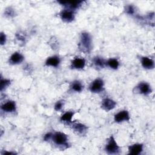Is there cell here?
I'll return each instance as SVG.
<instances>
[{"label":"cell","mask_w":155,"mask_h":155,"mask_svg":"<svg viewBox=\"0 0 155 155\" xmlns=\"http://www.w3.org/2000/svg\"><path fill=\"white\" fill-rule=\"evenodd\" d=\"M91 38L87 32H83L81 35L79 48L84 53H88L91 50Z\"/></svg>","instance_id":"6da1fadb"},{"label":"cell","mask_w":155,"mask_h":155,"mask_svg":"<svg viewBox=\"0 0 155 155\" xmlns=\"http://www.w3.org/2000/svg\"><path fill=\"white\" fill-rule=\"evenodd\" d=\"M51 140L54 143L58 146L65 147V148L68 147V136L64 133L60 131L55 132L53 134Z\"/></svg>","instance_id":"7a4b0ae2"},{"label":"cell","mask_w":155,"mask_h":155,"mask_svg":"<svg viewBox=\"0 0 155 155\" xmlns=\"http://www.w3.org/2000/svg\"><path fill=\"white\" fill-rule=\"evenodd\" d=\"M105 150L108 154H118L120 152V147L116 142L114 137L111 136L107 140L105 147Z\"/></svg>","instance_id":"3957f363"},{"label":"cell","mask_w":155,"mask_h":155,"mask_svg":"<svg viewBox=\"0 0 155 155\" xmlns=\"http://www.w3.org/2000/svg\"><path fill=\"white\" fill-rule=\"evenodd\" d=\"M104 81L102 79L97 78L94 80L90 84L89 88L93 93H100L104 90Z\"/></svg>","instance_id":"277c9868"},{"label":"cell","mask_w":155,"mask_h":155,"mask_svg":"<svg viewBox=\"0 0 155 155\" xmlns=\"http://www.w3.org/2000/svg\"><path fill=\"white\" fill-rule=\"evenodd\" d=\"M60 16L62 21L67 22H71L74 19V12L68 8L63 10L60 13Z\"/></svg>","instance_id":"5b68a950"},{"label":"cell","mask_w":155,"mask_h":155,"mask_svg":"<svg viewBox=\"0 0 155 155\" xmlns=\"http://www.w3.org/2000/svg\"><path fill=\"white\" fill-rule=\"evenodd\" d=\"M114 119L116 122L118 123L123 121H128L130 120L129 113L127 110L120 111L114 115Z\"/></svg>","instance_id":"8992f818"},{"label":"cell","mask_w":155,"mask_h":155,"mask_svg":"<svg viewBox=\"0 0 155 155\" xmlns=\"http://www.w3.org/2000/svg\"><path fill=\"white\" fill-rule=\"evenodd\" d=\"M116 105V102L110 98H105L102 101L101 107L106 111L113 110Z\"/></svg>","instance_id":"52a82bcc"},{"label":"cell","mask_w":155,"mask_h":155,"mask_svg":"<svg viewBox=\"0 0 155 155\" xmlns=\"http://www.w3.org/2000/svg\"><path fill=\"white\" fill-rule=\"evenodd\" d=\"M1 110L7 113H12L15 112L16 110V105L15 101H8L5 103H4L1 107Z\"/></svg>","instance_id":"ba28073f"},{"label":"cell","mask_w":155,"mask_h":155,"mask_svg":"<svg viewBox=\"0 0 155 155\" xmlns=\"http://www.w3.org/2000/svg\"><path fill=\"white\" fill-rule=\"evenodd\" d=\"M61 4L67 7L70 10H75L78 8L82 3V1H58Z\"/></svg>","instance_id":"9c48e42d"},{"label":"cell","mask_w":155,"mask_h":155,"mask_svg":"<svg viewBox=\"0 0 155 155\" xmlns=\"http://www.w3.org/2000/svg\"><path fill=\"white\" fill-rule=\"evenodd\" d=\"M138 91L142 94L148 95L151 93V88L150 85L147 82H140L137 86Z\"/></svg>","instance_id":"30bf717a"},{"label":"cell","mask_w":155,"mask_h":155,"mask_svg":"<svg viewBox=\"0 0 155 155\" xmlns=\"http://www.w3.org/2000/svg\"><path fill=\"white\" fill-rule=\"evenodd\" d=\"M85 65V60L84 58H74L71 64V67L73 69H82Z\"/></svg>","instance_id":"8fae6325"},{"label":"cell","mask_w":155,"mask_h":155,"mask_svg":"<svg viewBox=\"0 0 155 155\" xmlns=\"http://www.w3.org/2000/svg\"><path fill=\"white\" fill-rule=\"evenodd\" d=\"M24 60V56L19 52L13 53L9 59V62L11 64L16 65L21 64Z\"/></svg>","instance_id":"7c38bea8"},{"label":"cell","mask_w":155,"mask_h":155,"mask_svg":"<svg viewBox=\"0 0 155 155\" xmlns=\"http://www.w3.org/2000/svg\"><path fill=\"white\" fill-rule=\"evenodd\" d=\"M143 151V145L140 143H135L128 147L130 154L138 155Z\"/></svg>","instance_id":"4fadbf2b"},{"label":"cell","mask_w":155,"mask_h":155,"mask_svg":"<svg viewBox=\"0 0 155 155\" xmlns=\"http://www.w3.org/2000/svg\"><path fill=\"white\" fill-rule=\"evenodd\" d=\"M141 64L142 67L148 70L153 69L154 67V61L148 57H142L141 58Z\"/></svg>","instance_id":"5bb4252c"},{"label":"cell","mask_w":155,"mask_h":155,"mask_svg":"<svg viewBox=\"0 0 155 155\" xmlns=\"http://www.w3.org/2000/svg\"><path fill=\"white\" fill-rule=\"evenodd\" d=\"M72 129L78 134H84L87 131V127L81 123H73Z\"/></svg>","instance_id":"9a60e30c"},{"label":"cell","mask_w":155,"mask_h":155,"mask_svg":"<svg viewBox=\"0 0 155 155\" xmlns=\"http://www.w3.org/2000/svg\"><path fill=\"white\" fill-rule=\"evenodd\" d=\"M60 63V59L57 56H53L47 58L45 61V65L47 66H51L56 67Z\"/></svg>","instance_id":"2e32d148"},{"label":"cell","mask_w":155,"mask_h":155,"mask_svg":"<svg viewBox=\"0 0 155 155\" xmlns=\"http://www.w3.org/2000/svg\"><path fill=\"white\" fill-rule=\"evenodd\" d=\"M73 114H74L73 112L67 111L61 116L60 120H61V121L64 122H66V123H68V124L71 123V120H72Z\"/></svg>","instance_id":"e0dca14e"},{"label":"cell","mask_w":155,"mask_h":155,"mask_svg":"<svg viewBox=\"0 0 155 155\" xmlns=\"http://www.w3.org/2000/svg\"><path fill=\"white\" fill-rule=\"evenodd\" d=\"M93 64L96 67H99L101 68H104L106 64V62L105 61V60L100 56L94 57L93 58Z\"/></svg>","instance_id":"ac0fdd59"},{"label":"cell","mask_w":155,"mask_h":155,"mask_svg":"<svg viewBox=\"0 0 155 155\" xmlns=\"http://www.w3.org/2000/svg\"><path fill=\"white\" fill-rule=\"evenodd\" d=\"M106 64H107V65L110 67L112 69H117L119 66V62L117 61V59H114V58H110L109 59L107 62H106Z\"/></svg>","instance_id":"d6986e66"},{"label":"cell","mask_w":155,"mask_h":155,"mask_svg":"<svg viewBox=\"0 0 155 155\" xmlns=\"http://www.w3.org/2000/svg\"><path fill=\"white\" fill-rule=\"evenodd\" d=\"M71 89L76 92H81L83 90V85L81 82L75 81L71 84Z\"/></svg>","instance_id":"ffe728a7"},{"label":"cell","mask_w":155,"mask_h":155,"mask_svg":"<svg viewBox=\"0 0 155 155\" xmlns=\"http://www.w3.org/2000/svg\"><path fill=\"white\" fill-rule=\"evenodd\" d=\"M10 80L8 79H1V85H0V90L2 91L5 90L8 85L10 84Z\"/></svg>","instance_id":"44dd1931"},{"label":"cell","mask_w":155,"mask_h":155,"mask_svg":"<svg viewBox=\"0 0 155 155\" xmlns=\"http://www.w3.org/2000/svg\"><path fill=\"white\" fill-rule=\"evenodd\" d=\"M63 105H64V102L62 101H57V102L54 105V110L56 111H59L62 108Z\"/></svg>","instance_id":"7402d4cb"},{"label":"cell","mask_w":155,"mask_h":155,"mask_svg":"<svg viewBox=\"0 0 155 155\" xmlns=\"http://www.w3.org/2000/svg\"><path fill=\"white\" fill-rule=\"evenodd\" d=\"M5 15L6 16H8V17H12V16H13L14 15H15V12H14V10H13L12 8L9 7V8H7V9L5 10Z\"/></svg>","instance_id":"603a6c76"},{"label":"cell","mask_w":155,"mask_h":155,"mask_svg":"<svg viewBox=\"0 0 155 155\" xmlns=\"http://www.w3.org/2000/svg\"><path fill=\"white\" fill-rule=\"evenodd\" d=\"M125 11H126V12H127L128 14H129V15H133V14H134L135 10H134V7H133V5H128V6L126 7Z\"/></svg>","instance_id":"cb8c5ba5"},{"label":"cell","mask_w":155,"mask_h":155,"mask_svg":"<svg viewBox=\"0 0 155 155\" xmlns=\"http://www.w3.org/2000/svg\"><path fill=\"white\" fill-rule=\"evenodd\" d=\"M6 42V36L5 35V33H4L3 32L1 33V37H0V43L1 45H4L5 43Z\"/></svg>","instance_id":"d4e9b609"},{"label":"cell","mask_w":155,"mask_h":155,"mask_svg":"<svg viewBox=\"0 0 155 155\" xmlns=\"http://www.w3.org/2000/svg\"><path fill=\"white\" fill-rule=\"evenodd\" d=\"M52 136H53V133H47V134H45L44 137V140L45 141H48L50 140V139H51L52 138Z\"/></svg>","instance_id":"484cf974"},{"label":"cell","mask_w":155,"mask_h":155,"mask_svg":"<svg viewBox=\"0 0 155 155\" xmlns=\"http://www.w3.org/2000/svg\"><path fill=\"white\" fill-rule=\"evenodd\" d=\"M16 154L15 152H12V151H4L2 154Z\"/></svg>","instance_id":"4316f807"}]
</instances>
